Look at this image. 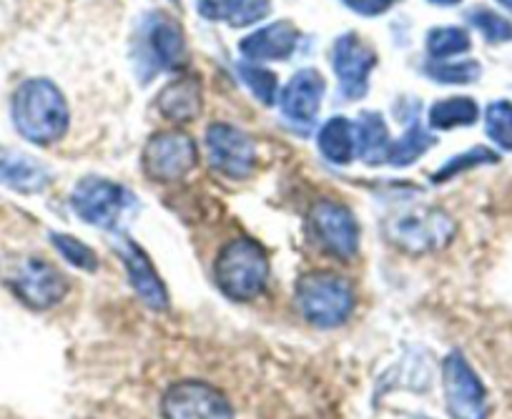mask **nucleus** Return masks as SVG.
I'll list each match as a JSON object with an SVG mask.
<instances>
[{"instance_id":"obj_5","label":"nucleus","mask_w":512,"mask_h":419,"mask_svg":"<svg viewBox=\"0 0 512 419\" xmlns=\"http://www.w3.org/2000/svg\"><path fill=\"white\" fill-rule=\"evenodd\" d=\"M146 176L159 184H176L199 164L196 141L184 131H159L149 138L141 154Z\"/></svg>"},{"instance_id":"obj_4","label":"nucleus","mask_w":512,"mask_h":419,"mask_svg":"<svg viewBox=\"0 0 512 419\" xmlns=\"http://www.w3.org/2000/svg\"><path fill=\"white\" fill-rule=\"evenodd\" d=\"M455 221L440 209H407L387 224V239L407 254L445 249L455 236Z\"/></svg>"},{"instance_id":"obj_17","label":"nucleus","mask_w":512,"mask_h":419,"mask_svg":"<svg viewBox=\"0 0 512 419\" xmlns=\"http://www.w3.org/2000/svg\"><path fill=\"white\" fill-rule=\"evenodd\" d=\"M51 181V171L41 161L11 149H0V184L21 194H38Z\"/></svg>"},{"instance_id":"obj_14","label":"nucleus","mask_w":512,"mask_h":419,"mask_svg":"<svg viewBox=\"0 0 512 419\" xmlns=\"http://www.w3.org/2000/svg\"><path fill=\"white\" fill-rule=\"evenodd\" d=\"M324 91H327V83H324L322 73L314 71V68H302L284 86L279 106H282V113L292 123L312 126L317 121L319 103H322Z\"/></svg>"},{"instance_id":"obj_31","label":"nucleus","mask_w":512,"mask_h":419,"mask_svg":"<svg viewBox=\"0 0 512 419\" xmlns=\"http://www.w3.org/2000/svg\"><path fill=\"white\" fill-rule=\"evenodd\" d=\"M241 0H199V13L206 21H231Z\"/></svg>"},{"instance_id":"obj_30","label":"nucleus","mask_w":512,"mask_h":419,"mask_svg":"<svg viewBox=\"0 0 512 419\" xmlns=\"http://www.w3.org/2000/svg\"><path fill=\"white\" fill-rule=\"evenodd\" d=\"M269 11H272V0H241L236 13L231 16L229 26H251V23H259L262 18H267Z\"/></svg>"},{"instance_id":"obj_16","label":"nucleus","mask_w":512,"mask_h":419,"mask_svg":"<svg viewBox=\"0 0 512 419\" xmlns=\"http://www.w3.org/2000/svg\"><path fill=\"white\" fill-rule=\"evenodd\" d=\"M149 53L159 68H176L186 58V38L179 23L166 13H154L146 26Z\"/></svg>"},{"instance_id":"obj_15","label":"nucleus","mask_w":512,"mask_h":419,"mask_svg":"<svg viewBox=\"0 0 512 419\" xmlns=\"http://www.w3.org/2000/svg\"><path fill=\"white\" fill-rule=\"evenodd\" d=\"M299 31L289 21L269 23L239 43L241 56L254 63L262 61H287L297 51Z\"/></svg>"},{"instance_id":"obj_29","label":"nucleus","mask_w":512,"mask_h":419,"mask_svg":"<svg viewBox=\"0 0 512 419\" xmlns=\"http://www.w3.org/2000/svg\"><path fill=\"white\" fill-rule=\"evenodd\" d=\"M467 21L485 36L487 43L512 41V23L507 18L497 16L490 8H475V11L467 13Z\"/></svg>"},{"instance_id":"obj_28","label":"nucleus","mask_w":512,"mask_h":419,"mask_svg":"<svg viewBox=\"0 0 512 419\" xmlns=\"http://www.w3.org/2000/svg\"><path fill=\"white\" fill-rule=\"evenodd\" d=\"M51 241H53V246L61 251L63 259H66L68 264L76 266V269H83V271H96L98 269L96 251H93L88 244H83L81 239H76V236L51 234Z\"/></svg>"},{"instance_id":"obj_35","label":"nucleus","mask_w":512,"mask_h":419,"mask_svg":"<svg viewBox=\"0 0 512 419\" xmlns=\"http://www.w3.org/2000/svg\"><path fill=\"white\" fill-rule=\"evenodd\" d=\"M420 419H425V417H420Z\"/></svg>"},{"instance_id":"obj_20","label":"nucleus","mask_w":512,"mask_h":419,"mask_svg":"<svg viewBox=\"0 0 512 419\" xmlns=\"http://www.w3.org/2000/svg\"><path fill=\"white\" fill-rule=\"evenodd\" d=\"M357 126V156L369 166H377L387 161V151H390V131L384 123L382 113L367 111L359 116Z\"/></svg>"},{"instance_id":"obj_1","label":"nucleus","mask_w":512,"mask_h":419,"mask_svg":"<svg viewBox=\"0 0 512 419\" xmlns=\"http://www.w3.org/2000/svg\"><path fill=\"white\" fill-rule=\"evenodd\" d=\"M16 131L36 146L61 141L71 123V111L61 88L48 78H28L13 93L11 103Z\"/></svg>"},{"instance_id":"obj_21","label":"nucleus","mask_w":512,"mask_h":419,"mask_svg":"<svg viewBox=\"0 0 512 419\" xmlns=\"http://www.w3.org/2000/svg\"><path fill=\"white\" fill-rule=\"evenodd\" d=\"M480 116V108L472 98H445L430 108V126L435 131H450L457 126H472Z\"/></svg>"},{"instance_id":"obj_34","label":"nucleus","mask_w":512,"mask_h":419,"mask_svg":"<svg viewBox=\"0 0 512 419\" xmlns=\"http://www.w3.org/2000/svg\"><path fill=\"white\" fill-rule=\"evenodd\" d=\"M497 3H500V6H505V8H507V11H510V13H512V0H497Z\"/></svg>"},{"instance_id":"obj_24","label":"nucleus","mask_w":512,"mask_h":419,"mask_svg":"<svg viewBox=\"0 0 512 419\" xmlns=\"http://www.w3.org/2000/svg\"><path fill=\"white\" fill-rule=\"evenodd\" d=\"M427 76L437 83H445V86H467V83H475L482 76V68L477 61H460V63H427L425 68Z\"/></svg>"},{"instance_id":"obj_8","label":"nucleus","mask_w":512,"mask_h":419,"mask_svg":"<svg viewBox=\"0 0 512 419\" xmlns=\"http://www.w3.org/2000/svg\"><path fill=\"white\" fill-rule=\"evenodd\" d=\"M128 201L131 196L123 186L98 179V176H86L73 189L71 209L86 224L98 226V229H116Z\"/></svg>"},{"instance_id":"obj_11","label":"nucleus","mask_w":512,"mask_h":419,"mask_svg":"<svg viewBox=\"0 0 512 419\" xmlns=\"http://www.w3.org/2000/svg\"><path fill=\"white\" fill-rule=\"evenodd\" d=\"M209 164L229 179H246L256 166V146L241 128L229 123H211L206 128Z\"/></svg>"},{"instance_id":"obj_23","label":"nucleus","mask_w":512,"mask_h":419,"mask_svg":"<svg viewBox=\"0 0 512 419\" xmlns=\"http://www.w3.org/2000/svg\"><path fill=\"white\" fill-rule=\"evenodd\" d=\"M470 46V33H467L465 28H432V31L427 33V51H430V56L437 58V61L467 53Z\"/></svg>"},{"instance_id":"obj_3","label":"nucleus","mask_w":512,"mask_h":419,"mask_svg":"<svg viewBox=\"0 0 512 419\" xmlns=\"http://www.w3.org/2000/svg\"><path fill=\"white\" fill-rule=\"evenodd\" d=\"M294 302L302 317L319 329H332L347 322L354 312V289L334 271H307L299 276Z\"/></svg>"},{"instance_id":"obj_32","label":"nucleus","mask_w":512,"mask_h":419,"mask_svg":"<svg viewBox=\"0 0 512 419\" xmlns=\"http://www.w3.org/2000/svg\"><path fill=\"white\" fill-rule=\"evenodd\" d=\"M342 3L359 16H382L395 6L397 0H342Z\"/></svg>"},{"instance_id":"obj_10","label":"nucleus","mask_w":512,"mask_h":419,"mask_svg":"<svg viewBox=\"0 0 512 419\" xmlns=\"http://www.w3.org/2000/svg\"><path fill=\"white\" fill-rule=\"evenodd\" d=\"M164 419H234V407L206 382H176L161 399Z\"/></svg>"},{"instance_id":"obj_22","label":"nucleus","mask_w":512,"mask_h":419,"mask_svg":"<svg viewBox=\"0 0 512 419\" xmlns=\"http://www.w3.org/2000/svg\"><path fill=\"white\" fill-rule=\"evenodd\" d=\"M432 144H435L432 133H427L420 121H412V126L397 138L395 144H390V151H387V164L397 166V169L415 164V161L420 159Z\"/></svg>"},{"instance_id":"obj_26","label":"nucleus","mask_w":512,"mask_h":419,"mask_svg":"<svg viewBox=\"0 0 512 419\" xmlns=\"http://www.w3.org/2000/svg\"><path fill=\"white\" fill-rule=\"evenodd\" d=\"M485 131L500 149L512 151V103L495 101L485 111Z\"/></svg>"},{"instance_id":"obj_18","label":"nucleus","mask_w":512,"mask_h":419,"mask_svg":"<svg viewBox=\"0 0 512 419\" xmlns=\"http://www.w3.org/2000/svg\"><path fill=\"white\" fill-rule=\"evenodd\" d=\"M201 86L194 76H181L166 83L156 96V108L171 123H191L201 113Z\"/></svg>"},{"instance_id":"obj_7","label":"nucleus","mask_w":512,"mask_h":419,"mask_svg":"<svg viewBox=\"0 0 512 419\" xmlns=\"http://www.w3.org/2000/svg\"><path fill=\"white\" fill-rule=\"evenodd\" d=\"M442 389L452 419H487V392L482 379L457 349L442 362Z\"/></svg>"},{"instance_id":"obj_9","label":"nucleus","mask_w":512,"mask_h":419,"mask_svg":"<svg viewBox=\"0 0 512 419\" xmlns=\"http://www.w3.org/2000/svg\"><path fill=\"white\" fill-rule=\"evenodd\" d=\"M309 231L319 249L337 259H352L359 249V224L352 209L337 201H319L309 211Z\"/></svg>"},{"instance_id":"obj_19","label":"nucleus","mask_w":512,"mask_h":419,"mask_svg":"<svg viewBox=\"0 0 512 419\" xmlns=\"http://www.w3.org/2000/svg\"><path fill=\"white\" fill-rule=\"evenodd\" d=\"M317 146L327 161L337 166H349L357 159V126L349 118H329L319 128Z\"/></svg>"},{"instance_id":"obj_12","label":"nucleus","mask_w":512,"mask_h":419,"mask_svg":"<svg viewBox=\"0 0 512 419\" xmlns=\"http://www.w3.org/2000/svg\"><path fill=\"white\" fill-rule=\"evenodd\" d=\"M332 66L344 96L357 101V98L367 96L369 73L377 66V53L357 33H344L334 43Z\"/></svg>"},{"instance_id":"obj_33","label":"nucleus","mask_w":512,"mask_h":419,"mask_svg":"<svg viewBox=\"0 0 512 419\" xmlns=\"http://www.w3.org/2000/svg\"><path fill=\"white\" fill-rule=\"evenodd\" d=\"M432 6H457L460 0H430Z\"/></svg>"},{"instance_id":"obj_27","label":"nucleus","mask_w":512,"mask_h":419,"mask_svg":"<svg viewBox=\"0 0 512 419\" xmlns=\"http://www.w3.org/2000/svg\"><path fill=\"white\" fill-rule=\"evenodd\" d=\"M497 161H500V156H497L495 151H490L487 146H475V149L465 151V154H460V156H455V159L447 161L440 171H435V174H432V181H435V184H442V181L455 179V176L462 174V171H470V169H475V166H482V164H497Z\"/></svg>"},{"instance_id":"obj_6","label":"nucleus","mask_w":512,"mask_h":419,"mask_svg":"<svg viewBox=\"0 0 512 419\" xmlns=\"http://www.w3.org/2000/svg\"><path fill=\"white\" fill-rule=\"evenodd\" d=\"M8 287L31 309H51L68 294V279L46 259L26 256L11 266Z\"/></svg>"},{"instance_id":"obj_2","label":"nucleus","mask_w":512,"mask_h":419,"mask_svg":"<svg viewBox=\"0 0 512 419\" xmlns=\"http://www.w3.org/2000/svg\"><path fill=\"white\" fill-rule=\"evenodd\" d=\"M269 266L267 251L254 239H234L219 251L214 264L216 287L231 302H254L267 289Z\"/></svg>"},{"instance_id":"obj_13","label":"nucleus","mask_w":512,"mask_h":419,"mask_svg":"<svg viewBox=\"0 0 512 419\" xmlns=\"http://www.w3.org/2000/svg\"><path fill=\"white\" fill-rule=\"evenodd\" d=\"M118 256H121L128 282H131L134 292L139 294L141 302L151 309H159V312L169 309V292H166L161 276L156 274L149 254L134 239H123L121 246H118Z\"/></svg>"},{"instance_id":"obj_25","label":"nucleus","mask_w":512,"mask_h":419,"mask_svg":"<svg viewBox=\"0 0 512 419\" xmlns=\"http://www.w3.org/2000/svg\"><path fill=\"white\" fill-rule=\"evenodd\" d=\"M239 76L241 81L246 83V88H249V91L254 93L264 106H274V101H277V88H279L277 73H272L269 68L254 66V63H241Z\"/></svg>"}]
</instances>
